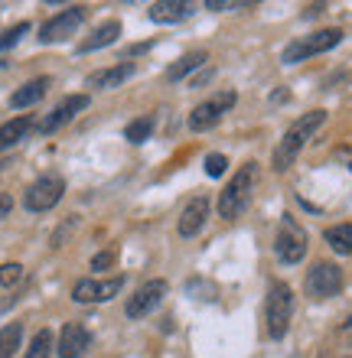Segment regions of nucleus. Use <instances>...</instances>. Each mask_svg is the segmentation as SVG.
<instances>
[{
    "label": "nucleus",
    "mask_w": 352,
    "mask_h": 358,
    "mask_svg": "<svg viewBox=\"0 0 352 358\" xmlns=\"http://www.w3.org/2000/svg\"><path fill=\"white\" fill-rule=\"evenodd\" d=\"M304 287L310 300H330V296L343 290V271L330 264V261H320V264H314V271L307 273Z\"/></svg>",
    "instance_id": "obj_6"
},
{
    "label": "nucleus",
    "mask_w": 352,
    "mask_h": 358,
    "mask_svg": "<svg viewBox=\"0 0 352 358\" xmlns=\"http://www.w3.org/2000/svg\"><path fill=\"white\" fill-rule=\"evenodd\" d=\"M92 345V336L82 322H66L62 332H59V358H82Z\"/></svg>",
    "instance_id": "obj_13"
},
{
    "label": "nucleus",
    "mask_w": 352,
    "mask_h": 358,
    "mask_svg": "<svg viewBox=\"0 0 352 358\" xmlns=\"http://www.w3.org/2000/svg\"><path fill=\"white\" fill-rule=\"evenodd\" d=\"M134 76V62H121V66H111V69H101L95 76H88V88H115L121 82Z\"/></svg>",
    "instance_id": "obj_17"
},
{
    "label": "nucleus",
    "mask_w": 352,
    "mask_h": 358,
    "mask_svg": "<svg viewBox=\"0 0 352 358\" xmlns=\"http://www.w3.org/2000/svg\"><path fill=\"white\" fill-rule=\"evenodd\" d=\"M290 316H294V293L287 283H274L267 290L265 303V322H267V336L271 339H284L290 329Z\"/></svg>",
    "instance_id": "obj_3"
},
{
    "label": "nucleus",
    "mask_w": 352,
    "mask_h": 358,
    "mask_svg": "<svg viewBox=\"0 0 352 358\" xmlns=\"http://www.w3.org/2000/svg\"><path fill=\"white\" fill-rule=\"evenodd\" d=\"M29 127H33V117H27V114H23V117H13V121L3 124V127H0V153L10 150L13 143L23 141V137L29 134Z\"/></svg>",
    "instance_id": "obj_19"
},
{
    "label": "nucleus",
    "mask_w": 352,
    "mask_h": 358,
    "mask_svg": "<svg viewBox=\"0 0 352 358\" xmlns=\"http://www.w3.org/2000/svg\"><path fill=\"white\" fill-rule=\"evenodd\" d=\"M20 339H23V326L20 322H10L0 329V358H13V352L20 349Z\"/></svg>",
    "instance_id": "obj_22"
},
{
    "label": "nucleus",
    "mask_w": 352,
    "mask_h": 358,
    "mask_svg": "<svg viewBox=\"0 0 352 358\" xmlns=\"http://www.w3.org/2000/svg\"><path fill=\"white\" fill-rule=\"evenodd\" d=\"M167 296V280H150L143 283V287H137V293H134L131 300H127V320H143V316H150L157 306H160V300Z\"/></svg>",
    "instance_id": "obj_10"
},
{
    "label": "nucleus",
    "mask_w": 352,
    "mask_h": 358,
    "mask_svg": "<svg viewBox=\"0 0 352 358\" xmlns=\"http://www.w3.org/2000/svg\"><path fill=\"white\" fill-rule=\"evenodd\" d=\"M10 208H13V199H10L7 192H0V218H7Z\"/></svg>",
    "instance_id": "obj_29"
},
{
    "label": "nucleus",
    "mask_w": 352,
    "mask_h": 358,
    "mask_svg": "<svg viewBox=\"0 0 352 358\" xmlns=\"http://www.w3.org/2000/svg\"><path fill=\"white\" fill-rule=\"evenodd\" d=\"M49 85H52V82H49L46 76H43V78H33V82H27V85L20 88V92L10 94V108H29V104H36L39 98L49 92Z\"/></svg>",
    "instance_id": "obj_18"
},
{
    "label": "nucleus",
    "mask_w": 352,
    "mask_h": 358,
    "mask_svg": "<svg viewBox=\"0 0 352 358\" xmlns=\"http://www.w3.org/2000/svg\"><path fill=\"white\" fill-rule=\"evenodd\" d=\"M274 251L284 264H300L307 255V231L297 225L290 215L281 218V228H277V238H274Z\"/></svg>",
    "instance_id": "obj_4"
},
{
    "label": "nucleus",
    "mask_w": 352,
    "mask_h": 358,
    "mask_svg": "<svg viewBox=\"0 0 352 358\" xmlns=\"http://www.w3.org/2000/svg\"><path fill=\"white\" fill-rule=\"evenodd\" d=\"M124 290V277H111V280H95V277H85L72 287V300L76 303H108L115 300L118 293Z\"/></svg>",
    "instance_id": "obj_8"
},
{
    "label": "nucleus",
    "mask_w": 352,
    "mask_h": 358,
    "mask_svg": "<svg viewBox=\"0 0 352 358\" xmlns=\"http://www.w3.org/2000/svg\"><path fill=\"white\" fill-rule=\"evenodd\" d=\"M62 192H66V182H62V176H39L33 186L27 189V196H23V206L29 208V212H49V208L56 206L59 199H62Z\"/></svg>",
    "instance_id": "obj_7"
},
{
    "label": "nucleus",
    "mask_w": 352,
    "mask_h": 358,
    "mask_svg": "<svg viewBox=\"0 0 352 358\" xmlns=\"http://www.w3.org/2000/svg\"><path fill=\"white\" fill-rule=\"evenodd\" d=\"M111 264H115V251H101L92 257V271H108Z\"/></svg>",
    "instance_id": "obj_28"
},
{
    "label": "nucleus",
    "mask_w": 352,
    "mask_h": 358,
    "mask_svg": "<svg viewBox=\"0 0 352 358\" xmlns=\"http://www.w3.org/2000/svg\"><path fill=\"white\" fill-rule=\"evenodd\" d=\"M346 329H349V332H352V320H349V326H346Z\"/></svg>",
    "instance_id": "obj_31"
},
{
    "label": "nucleus",
    "mask_w": 352,
    "mask_h": 358,
    "mask_svg": "<svg viewBox=\"0 0 352 358\" xmlns=\"http://www.w3.org/2000/svg\"><path fill=\"white\" fill-rule=\"evenodd\" d=\"M20 277H23V267H20V264H3V267H0V287H3V290H7V287H13Z\"/></svg>",
    "instance_id": "obj_26"
},
{
    "label": "nucleus",
    "mask_w": 352,
    "mask_h": 358,
    "mask_svg": "<svg viewBox=\"0 0 352 358\" xmlns=\"http://www.w3.org/2000/svg\"><path fill=\"white\" fill-rule=\"evenodd\" d=\"M82 20H85V7L62 10V13H56L52 20L43 23V29H39V43H62V39H69L78 27H82Z\"/></svg>",
    "instance_id": "obj_9"
},
{
    "label": "nucleus",
    "mask_w": 352,
    "mask_h": 358,
    "mask_svg": "<svg viewBox=\"0 0 352 358\" xmlns=\"http://www.w3.org/2000/svg\"><path fill=\"white\" fill-rule=\"evenodd\" d=\"M323 121H326V111H310V114H304L300 121L290 124V131L281 137V143H277V150H274V170L277 173H284L287 166L297 160V153L304 150V143L316 134V127H323Z\"/></svg>",
    "instance_id": "obj_1"
},
{
    "label": "nucleus",
    "mask_w": 352,
    "mask_h": 358,
    "mask_svg": "<svg viewBox=\"0 0 352 358\" xmlns=\"http://www.w3.org/2000/svg\"><path fill=\"white\" fill-rule=\"evenodd\" d=\"M206 7H209V10H232V7H235V3H222V0H209Z\"/></svg>",
    "instance_id": "obj_30"
},
{
    "label": "nucleus",
    "mask_w": 352,
    "mask_h": 358,
    "mask_svg": "<svg viewBox=\"0 0 352 358\" xmlns=\"http://www.w3.org/2000/svg\"><path fill=\"white\" fill-rule=\"evenodd\" d=\"M190 13H192V3H183V0H157V3H150L153 23H180Z\"/></svg>",
    "instance_id": "obj_15"
},
{
    "label": "nucleus",
    "mask_w": 352,
    "mask_h": 358,
    "mask_svg": "<svg viewBox=\"0 0 352 358\" xmlns=\"http://www.w3.org/2000/svg\"><path fill=\"white\" fill-rule=\"evenodd\" d=\"M232 104H235V92H222V94H216V98H209V101H202L199 108L190 114V127L192 131H209V127H216V124L222 121V114L229 111Z\"/></svg>",
    "instance_id": "obj_11"
},
{
    "label": "nucleus",
    "mask_w": 352,
    "mask_h": 358,
    "mask_svg": "<svg viewBox=\"0 0 352 358\" xmlns=\"http://www.w3.org/2000/svg\"><path fill=\"white\" fill-rule=\"evenodd\" d=\"M88 108V94H69L66 101H59L52 111L39 121V134H52V131H59L62 124H69L72 117H76L78 111H85Z\"/></svg>",
    "instance_id": "obj_12"
},
{
    "label": "nucleus",
    "mask_w": 352,
    "mask_h": 358,
    "mask_svg": "<svg viewBox=\"0 0 352 358\" xmlns=\"http://www.w3.org/2000/svg\"><path fill=\"white\" fill-rule=\"evenodd\" d=\"M150 131H153V121H150V117H141V121H131V124H127L124 137H127L131 143H143L147 137H150Z\"/></svg>",
    "instance_id": "obj_24"
},
{
    "label": "nucleus",
    "mask_w": 352,
    "mask_h": 358,
    "mask_svg": "<svg viewBox=\"0 0 352 358\" xmlns=\"http://www.w3.org/2000/svg\"><path fill=\"white\" fill-rule=\"evenodd\" d=\"M326 241L336 255H352V225H333L326 228Z\"/></svg>",
    "instance_id": "obj_21"
},
{
    "label": "nucleus",
    "mask_w": 352,
    "mask_h": 358,
    "mask_svg": "<svg viewBox=\"0 0 352 358\" xmlns=\"http://www.w3.org/2000/svg\"><path fill=\"white\" fill-rule=\"evenodd\" d=\"M49 352H52V332H49V329H39L36 336H33V342H29V352L23 358H49Z\"/></svg>",
    "instance_id": "obj_23"
},
{
    "label": "nucleus",
    "mask_w": 352,
    "mask_h": 358,
    "mask_svg": "<svg viewBox=\"0 0 352 358\" xmlns=\"http://www.w3.org/2000/svg\"><path fill=\"white\" fill-rule=\"evenodd\" d=\"M0 290H3V287H0Z\"/></svg>",
    "instance_id": "obj_32"
},
{
    "label": "nucleus",
    "mask_w": 352,
    "mask_h": 358,
    "mask_svg": "<svg viewBox=\"0 0 352 358\" xmlns=\"http://www.w3.org/2000/svg\"><path fill=\"white\" fill-rule=\"evenodd\" d=\"M206 218H209V199L199 196V199H192L190 206L183 208V215H180V235L183 238H192V235H199L202 225H206Z\"/></svg>",
    "instance_id": "obj_14"
},
{
    "label": "nucleus",
    "mask_w": 352,
    "mask_h": 358,
    "mask_svg": "<svg viewBox=\"0 0 352 358\" xmlns=\"http://www.w3.org/2000/svg\"><path fill=\"white\" fill-rule=\"evenodd\" d=\"M258 182V163H245L238 166V173L232 176V182L222 189L219 196V215L222 218H238L251 202V192H255Z\"/></svg>",
    "instance_id": "obj_2"
},
{
    "label": "nucleus",
    "mask_w": 352,
    "mask_h": 358,
    "mask_svg": "<svg viewBox=\"0 0 352 358\" xmlns=\"http://www.w3.org/2000/svg\"><path fill=\"white\" fill-rule=\"evenodd\" d=\"M343 43V29H320L314 36L307 39H297L290 46L284 49V62L287 66H294V62H304V59L316 56V52H326V49H333Z\"/></svg>",
    "instance_id": "obj_5"
},
{
    "label": "nucleus",
    "mask_w": 352,
    "mask_h": 358,
    "mask_svg": "<svg viewBox=\"0 0 352 358\" xmlns=\"http://www.w3.org/2000/svg\"><path fill=\"white\" fill-rule=\"evenodd\" d=\"M27 33H29V23H17V27H10L7 33H0V52H7L10 46H17Z\"/></svg>",
    "instance_id": "obj_25"
},
{
    "label": "nucleus",
    "mask_w": 352,
    "mask_h": 358,
    "mask_svg": "<svg viewBox=\"0 0 352 358\" xmlns=\"http://www.w3.org/2000/svg\"><path fill=\"white\" fill-rule=\"evenodd\" d=\"M202 62H206V52H186L180 62H173V66L167 69V82H180V78L190 76L192 69H199Z\"/></svg>",
    "instance_id": "obj_20"
},
{
    "label": "nucleus",
    "mask_w": 352,
    "mask_h": 358,
    "mask_svg": "<svg viewBox=\"0 0 352 358\" xmlns=\"http://www.w3.org/2000/svg\"><path fill=\"white\" fill-rule=\"evenodd\" d=\"M225 166H229V160H225L222 153H209V157H206V173H209V176H222Z\"/></svg>",
    "instance_id": "obj_27"
},
{
    "label": "nucleus",
    "mask_w": 352,
    "mask_h": 358,
    "mask_svg": "<svg viewBox=\"0 0 352 358\" xmlns=\"http://www.w3.org/2000/svg\"><path fill=\"white\" fill-rule=\"evenodd\" d=\"M118 36H121V23H118V20H108V23H101V27H98L88 39L78 43V52H95V49H105V46H111Z\"/></svg>",
    "instance_id": "obj_16"
}]
</instances>
